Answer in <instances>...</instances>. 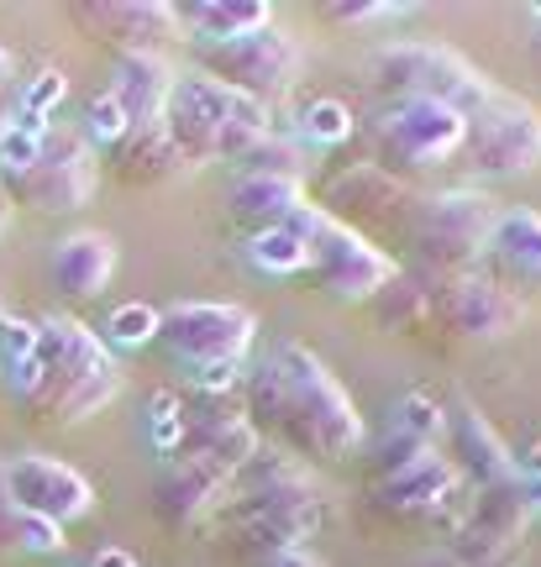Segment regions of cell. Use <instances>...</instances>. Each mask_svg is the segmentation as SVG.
Here are the masks:
<instances>
[{
  "label": "cell",
  "mask_w": 541,
  "mask_h": 567,
  "mask_svg": "<svg viewBox=\"0 0 541 567\" xmlns=\"http://www.w3.org/2000/svg\"><path fill=\"white\" fill-rule=\"evenodd\" d=\"M6 132H11V116H6V111H0V137H6Z\"/></svg>",
  "instance_id": "48"
},
{
  "label": "cell",
  "mask_w": 541,
  "mask_h": 567,
  "mask_svg": "<svg viewBox=\"0 0 541 567\" xmlns=\"http://www.w3.org/2000/svg\"><path fill=\"white\" fill-rule=\"evenodd\" d=\"M105 326H111V342L116 347H142V342H153V337H159V310H153V305H142V300L116 305Z\"/></svg>",
  "instance_id": "33"
},
{
  "label": "cell",
  "mask_w": 541,
  "mask_h": 567,
  "mask_svg": "<svg viewBox=\"0 0 541 567\" xmlns=\"http://www.w3.org/2000/svg\"><path fill=\"white\" fill-rule=\"evenodd\" d=\"M242 174H263V179H289V184H300V174H305V158H300V147L295 142H284V137H268L242 158Z\"/></svg>",
  "instance_id": "30"
},
{
  "label": "cell",
  "mask_w": 541,
  "mask_h": 567,
  "mask_svg": "<svg viewBox=\"0 0 541 567\" xmlns=\"http://www.w3.org/2000/svg\"><path fill=\"white\" fill-rule=\"evenodd\" d=\"M247 252H253V264L263 268V274H305L310 268V252H305L289 231H258L253 243H247Z\"/></svg>",
  "instance_id": "32"
},
{
  "label": "cell",
  "mask_w": 541,
  "mask_h": 567,
  "mask_svg": "<svg viewBox=\"0 0 541 567\" xmlns=\"http://www.w3.org/2000/svg\"><path fill=\"white\" fill-rule=\"evenodd\" d=\"M462 488L458 467L447 463V452H421L416 463H405L400 473H389V478H379V505L389 509V515H421V520H437V509L452 499Z\"/></svg>",
  "instance_id": "21"
},
{
  "label": "cell",
  "mask_w": 541,
  "mask_h": 567,
  "mask_svg": "<svg viewBox=\"0 0 541 567\" xmlns=\"http://www.w3.org/2000/svg\"><path fill=\"white\" fill-rule=\"evenodd\" d=\"M468 163L483 179H516L541 163V111L521 95L494 90L489 101L468 116Z\"/></svg>",
  "instance_id": "8"
},
{
  "label": "cell",
  "mask_w": 541,
  "mask_h": 567,
  "mask_svg": "<svg viewBox=\"0 0 541 567\" xmlns=\"http://www.w3.org/2000/svg\"><path fill=\"white\" fill-rule=\"evenodd\" d=\"M0 321H6V300H0Z\"/></svg>",
  "instance_id": "49"
},
{
  "label": "cell",
  "mask_w": 541,
  "mask_h": 567,
  "mask_svg": "<svg viewBox=\"0 0 541 567\" xmlns=\"http://www.w3.org/2000/svg\"><path fill=\"white\" fill-rule=\"evenodd\" d=\"M253 567H326L321 557H310V551H279V557H263V563H253Z\"/></svg>",
  "instance_id": "41"
},
{
  "label": "cell",
  "mask_w": 541,
  "mask_h": 567,
  "mask_svg": "<svg viewBox=\"0 0 541 567\" xmlns=\"http://www.w3.org/2000/svg\"><path fill=\"white\" fill-rule=\"evenodd\" d=\"M180 84V69L163 59V53H116V69H111V95L126 111L132 132L142 126H163V111H169V95Z\"/></svg>",
  "instance_id": "19"
},
{
  "label": "cell",
  "mask_w": 541,
  "mask_h": 567,
  "mask_svg": "<svg viewBox=\"0 0 541 567\" xmlns=\"http://www.w3.org/2000/svg\"><path fill=\"white\" fill-rule=\"evenodd\" d=\"M63 90H69V80H63V74H42V80L32 84L27 95H21V111H32V116H48V111L63 101Z\"/></svg>",
  "instance_id": "39"
},
{
  "label": "cell",
  "mask_w": 541,
  "mask_h": 567,
  "mask_svg": "<svg viewBox=\"0 0 541 567\" xmlns=\"http://www.w3.org/2000/svg\"><path fill=\"white\" fill-rule=\"evenodd\" d=\"M247 421L300 463H341L363 446V415L305 342H279L247 373Z\"/></svg>",
  "instance_id": "1"
},
{
  "label": "cell",
  "mask_w": 541,
  "mask_h": 567,
  "mask_svg": "<svg viewBox=\"0 0 541 567\" xmlns=\"http://www.w3.org/2000/svg\"><path fill=\"white\" fill-rule=\"evenodd\" d=\"M300 137L310 147H341L353 137V111L341 101H310L300 111Z\"/></svg>",
  "instance_id": "31"
},
{
  "label": "cell",
  "mask_w": 541,
  "mask_h": 567,
  "mask_svg": "<svg viewBox=\"0 0 541 567\" xmlns=\"http://www.w3.org/2000/svg\"><path fill=\"white\" fill-rule=\"evenodd\" d=\"M0 484H6V499L38 520H53V526H69L90 515L95 505V488L80 467L53 463V457H6L0 463Z\"/></svg>",
  "instance_id": "13"
},
{
  "label": "cell",
  "mask_w": 541,
  "mask_h": 567,
  "mask_svg": "<svg viewBox=\"0 0 541 567\" xmlns=\"http://www.w3.org/2000/svg\"><path fill=\"white\" fill-rule=\"evenodd\" d=\"M111 174L132 189H163L190 174V163L180 158L174 137L163 126H142V132H126V137L111 147Z\"/></svg>",
  "instance_id": "22"
},
{
  "label": "cell",
  "mask_w": 541,
  "mask_h": 567,
  "mask_svg": "<svg viewBox=\"0 0 541 567\" xmlns=\"http://www.w3.org/2000/svg\"><path fill=\"white\" fill-rule=\"evenodd\" d=\"M462 567H521V551H500V557H483V563H462Z\"/></svg>",
  "instance_id": "45"
},
{
  "label": "cell",
  "mask_w": 541,
  "mask_h": 567,
  "mask_svg": "<svg viewBox=\"0 0 541 567\" xmlns=\"http://www.w3.org/2000/svg\"><path fill=\"white\" fill-rule=\"evenodd\" d=\"M525 21H531V42H537V59H541V6H537V11H531Z\"/></svg>",
  "instance_id": "46"
},
{
  "label": "cell",
  "mask_w": 541,
  "mask_h": 567,
  "mask_svg": "<svg viewBox=\"0 0 541 567\" xmlns=\"http://www.w3.org/2000/svg\"><path fill=\"white\" fill-rule=\"evenodd\" d=\"M42 142H48V137H42ZM42 142H38V137H27V132H17V126H11V132L0 137V168H6V179L27 174V168H32V163L42 158Z\"/></svg>",
  "instance_id": "38"
},
{
  "label": "cell",
  "mask_w": 541,
  "mask_h": 567,
  "mask_svg": "<svg viewBox=\"0 0 541 567\" xmlns=\"http://www.w3.org/2000/svg\"><path fill=\"white\" fill-rule=\"evenodd\" d=\"M95 179H101V168L90 158V147L80 137H53L42 142V158L17 174V179H6V200H21L42 210V216H69V210H84L90 195H95Z\"/></svg>",
  "instance_id": "12"
},
{
  "label": "cell",
  "mask_w": 541,
  "mask_h": 567,
  "mask_svg": "<svg viewBox=\"0 0 541 567\" xmlns=\"http://www.w3.org/2000/svg\"><path fill=\"white\" fill-rule=\"evenodd\" d=\"M384 425H395V431H405V436H416V442H426V446H437L441 425H447V410H441L437 394L410 389V394H400V400L389 405V421H384Z\"/></svg>",
  "instance_id": "29"
},
{
  "label": "cell",
  "mask_w": 541,
  "mask_h": 567,
  "mask_svg": "<svg viewBox=\"0 0 541 567\" xmlns=\"http://www.w3.org/2000/svg\"><path fill=\"white\" fill-rule=\"evenodd\" d=\"M237 368L242 363H205V368H190V384L201 389V394H226V389H237Z\"/></svg>",
  "instance_id": "40"
},
{
  "label": "cell",
  "mask_w": 541,
  "mask_h": 567,
  "mask_svg": "<svg viewBox=\"0 0 541 567\" xmlns=\"http://www.w3.org/2000/svg\"><path fill=\"white\" fill-rule=\"evenodd\" d=\"M147 431H153V446H159L163 457H174L184 442V410L174 394H159V400H147Z\"/></svg>",
  "instance_id": "35"
},
{
  "label": "cell",
  "mask_w": 541,
  "mask_h": 567,
  "mask_svg": "<svg viewBox=\"0 0 541 567\" xmlns=\"http://www.w3.org/2000/svg\"><path fill=\"white\" fill-rule=\"evenodd\" d=\"M38 363H42V384L21 405V415H32L38 425H53V431L84 425L90 415H101L126 384L111 347L74 316L38 321Z\"/></svg>",
  "instance_id": "2"
},
{
  "label": "cell",
  "mask_w": 541,
  "mask_h": 567,
  "mask_svg": "<svg viewBox=\"0 0 541 567\" xmlns=\"http://www.w3.org/2000/svg\"><path fill=\"white\" fill-rule=\"evenodd\" d=\"M84 132L101 142L105 153H111V147H116V142L126 137V132H132V122H126V111L116 105V95H111V90L90 101V111H84Z\"/></svg>",
  "instance_id": "36"
},
{
  "label": "cell",
  "mask_w": 541,
  "mask_h": 567,
  "mask_svg": "<svg viewBox=\"0 0 541 567\" xmlns=\"http://www.w3.org/2000/svg\"><path fill=\"white\" fill-rule=\"evenodd\" d=\"M489 252H494V264L516 284L541 289V210H525V205L500 210L494 237H489Z\"/></svg>",
  "instance_id": "24"
},
{
  "label": "cell",
  "mask_w": 541,
  "mask_h": 567,
  "mask_svg": "<svg viewBox=\"0 0 541 567\" xmlns=\"http://www.w3.org/2000/svg\"><path fill=\"white\" fill-rule=\"evenodd\" d=\"M53 289H59L63 300H101L105 284L116 279L121 268V252H116V237H105V231H69L59 247H53Z\"/></svg>",
  "instance_id": "20"
},
{
  "label": "cell",
  "mask_w": 541,
  "mask_h": 567,
  "mask_svg": "<svg viewBox=\"0 0 541 567\" xmlns=\"http://www.w3.org/2000/svg\"><path fill=\"white\" fill-rule=\"evenodd\" d=\"M90 567H137V557H132V551H121V547H105V551L90 557Z\"/></svg>",
  "instance_id": "43"
},
{
  "label": "cell",
  "mask_w": 541,
  "mask_h": 567,
  "mask_svg": "<svg viewBox=\"0 0 541 567\" xmlns=\"http://www.w3.org/2000/svg\"><path fill=\"white\" fill-rule=\"evenodd\" d=\"M0 80H11V53L0 48Z\"/></svg>",
  "instance_id": "47"
},
{
  "label": "cell",
  "mask_w": 541,
  "mask_h": 567,
  "mask_svg": "<svg viewBox=\"0 0 541 567\" xmlns=\"http://www.w3.org/2000/svg\"><path fill=\"white\" fill-rule=\"evenodd\" d=\"M421 452H431V446L416 442V436H405V431H395V425H384L379 442H374V452H368V463H374L379 478H389V473H400L405 463H416Z\"/></svg>",
  "instance_id": "34"
},
{
  "label": "cell",
  "mask_w": 541,
  "mask_h": 567,
  "mask_svg": "<svg viewBox=\"0 0 541 567\" xmlns=\"http://www.w3.org/2000/svg\"><path fill=\"white\" fill-rule=\"evenodd\" d=\"M326 526H337V494L316 473L263 488H232L216 509V536L253 563L279 557V551H300Z\"/></svg>",
  "instance_id": "3"
},
{
  "label": "cell",
  "mask_w": 541,
  "mask_h": 567,
  "mask_svg": "<svg viewBox=\"0 0 541 567\" xmlns=\"http://www.w3.org/2000/svg\"><path fill=\"white\" fill-rule=\"evenodd\" d=\"M174 11H180V27H190L184 38H201L205 48H226V42L274 27V6L263 0H201V6H174Z\"/></svg>",
  "instance_id": "23"
},
{
  "label": "cell",
  "mask_w": 541,
  "mask_h": 567,
  "mask_svg": "<svg viewBox=\"0 0 541 567\" xmlns=\"http://www.w3.org/2000/svg\"><path fill=\"white\" fill-rule=\"evenodd\" d=\"M410 567H462V563H458V557H452L447 547H441V551H426V557H416Z\"/></svg>",
  "instance_id": "44"
},
{
  "label": "cell",
  "mask_w": 541,
  "mask_h": 567,
  "mask_svg": "<svg viewBox=\"0 0 541 567\" xmlns=\"http://www.w3.org/2000/svg\"><path fill=\"white\" fill-rule=\"evenodd\" d=\"M232 122H268V111L258 101L237 95L232 84L211 80V74H180L174 95H169V111H163V132L174 137L180 158L190 168H205V163H221V132Z\"/></svg>",
  "instance_id": "6"
},
{
  "label": "cell",
  "mask_w": 541,
  "mask_h": 567,
  "mask_svg": "<svg viewBox=\"0 0 541 567\" xmlns=\"http://www.w3.org/2000/svg\"><path fill=\"white\" fill-rule=\"evenodd\" d=\"M300 63H305V48L295 42V32H284L279 21L242 42L205 48V74L221 84H232L247 101H258L263 111L279 105L284 95L300 84Z\"/></svg>",
  "instance_id": "7"
},
{
  "label": "cell",
  "mask_w": 541,
  "mask_h": 567,
  "mask_svg": "<svg viewBox=\"0 0 541 567\" xmlns=\"http://www.w3.org/2000/svg\"><path fill=\"white\" fill-rule=\"evenodd\" d=\"M337 226L358 231V237H379V231H400L405 221H416V195L405 189L400 174H389L379 163H347L321 184L316 200Z\"/></svg>",
  "instance_id": "11"
},
{
  "label": "cell",
  "mask_w": 541,
  "mask_h": 567,
  "mask_svg": "<svg viewBox=\"0 0 541 567\" xmlns=\"http://www.w3.org/2000/svg\"><path fill=\"white\" fill-rule=\"evenodd\" d=\"M510 484H516V494H521L525 515H541V473L537 478H510Z\"/></svg>",
  "instance_id": "42"
},
{
  "label": "cell",
  "mask_w": 541,
  "mask_h": 567,
  "mask_svg": "<svg viewBox=\"0 0 541 567\" xmlns=\"http://www.w3.org/2000/svg\"><path fill=\"white\" fill-rule=\"evenodd\" d=\"M525 316V300L516 284L494 279V274H441L431 279V326H441L458 342H489L516 331Z\"/></svg>",
  "instance_id": "9"
},
{
  "label": "cell",
  "mask_w": 541,
  "mask_h": 567,
  "mask_svg": "<svg viewBox=\"0 0 541 567\" xmlns=\"http://www.w3.org/2000/svg\"><path fill=\"white\" fill-rule=\"evenodd\" d=\"M441 410H447V463L458 467V478L468 488H489V484H510V446H504V436L489 425V415H483L473 400H462V394H452V400H441Z\"/></svg>",
  "instance_id": "17"
},
{
  "label": "cell",
  "mask_w": 541,
  "mask_h": 567,
  "mask_svg": "<svg viewBox=\"0 0 541 567\" xmlns=\"http://www.w3.org/2000/svg\"><path fill=\"white\" fill-rule=\"evenodd\" d=\"M48 557V551H63V526L53 520H38L6 499V484H0V557Z\"/></svg>",
  "instance_id": "28"
},
{
  "label": "cell",
  "mask_w": 541,
  "mask_h": 567,
  "mask_svg": "<svg viewBox=\"0 0 541 567\" xmlns=\"http://www.w3.org/2000/svg\"><path fill=\"white\" fill-rule=\"evenodd\" d=\"M305 274L321 284L326 295H337V300H374L400 268H395V258L379 243H368V237L331 221L321 243L310 247V268Z\"/></svg>",
  "instance_id": "14"
},
{
  "label": "cell",
  "mask_w": 541,
  "mask_h": 567,
  "mask_svg": "<svg viewBox=\"0 0 541 567\" xmlns=\"http://www.w3.org/2000/svg\"><path fill=\"white\" fill-rule=\"evenodd\" d=\"M300 200H305L300 184L263 179V174H242V179L232 184V195H226V210H232L242 226H253V237H258V231L284 226V216H289Z\"/></svg>",
  "instance_id": "25"
},
{
  "label": "cell",
  "mask_w": 541,
  "mask_h": 567,
  "mask_svg": "<svg viewBox=\"0 0 541 567\" xmlns=\"http://www.w3.org/2000/svg\"><path fill=\"white\" fill-rule=\"evenodd\" d=\"M159 342L180 358L184 368L205 363H242L247 347L258 342V316L242 305L216 300H184L159 316Z\"/></svg>",
  "instance_id": "10"
},
{
  "label": "cell",
  "mask_w": 541,
  "mask_h": 567,
  "mask_svg": "<svg viewBox=\"0 0 541 567\" xmlns=\"http://www.w3.org/2000/svg\"><path fill=\"white\" fill-rule=\"evenodd\" d=\"M0 373H6V389L17 394V405H27L38 394V384H42L38 321H17V316L0 321Z\"/></svg>",
  "instance_id": "26"
},
{
  "label": "cell",
  "mask_w": 541,
  "mask_h": 567,
  "mask_svg": "<svg viewBox=\"0 0 541 567\" xmlns=\"http://www.w3.org/2000/svg\"><path fill=\"white\" fill-rule=\"evenodd\" d=\"M226 488H232V478L221 467L201 463V457H180V463H169L163 484L153 488V509L169 530H190L201 526L205 515H216Z\"/></svg>",
  "instance_id": "18"
},
{
  "label": "cell",
  "mask_w": 541,
  "mask_h": 567,
  "mask_svg": "<svg viewBox=\"0 0 541 567\" xmlns=\"http://www.w3.org/2000/svg\"><path fill=\"white\" fill-rule=\"evenodd\" d=\"M374 84L400 95V101L458 105L462 116H473L494 95L489 74H479L458 48H441V42H389V48H379L374 53Z\"/></svg>",
  "instance_id": "4"
},
{
  "label": "cell",
  "mask_w": 541,
  "mask_h": 567,
  "mask_svg": "<svg viewBox=\"0 0 541 567\" xmlns=\"http://www.w3.org/2000/svg\"><path fill=\"white\" fill-rule=\"evenodd\" d=\"M410 11L405 6H389V0H358V6H326V21L331 27H374V21H405Z\"/></svg>",
  "instance_id": "37"
},
{
  "label": "cell",
  "mask_w": 541,
  "mask_h": 567,
  "mask_svg": "<svg viewBox=\"0 0 541 567\" xmlns=\"http://www.w3.org/2000/svg\"><path fill=\"white\" fill-rule=\"evenodd\" d=\"M500 221V205L483 189H441L416 210V247L441 274H473L489 258V237Z\"/></svg>",
  "instance_id": "5"
},
{
  "label": "cell",
  "mask_w": 541,
  "mask_h": 567,
  "mask_svg": "<svg viewBox=\"0 0 541 567\" xmlns=\"http://www.w3.org/2000/svg\"><path fill=\"white\" fill-rule=\"evenodd\" d=\"M374 321H379L384 331H421V326H431V279H421V274H395V279L374 295Z\"/></svg>",
  "instance_id": "27"
},
{
  "label": "cell",
  "mask_w": 541,
  "mask_h": 567,
  "mask_svg": "<svg viewBox=\"0 0 541 567\" xmlns=\"http://www.w3.org/2000/svg\"><path fill=\"white\" fill-rule=\"evenodd\" d=\"M74 21L90 38L111 42L116 53H147V48L159 53V42L184 38L180 11L159 0H84L74 6Z\"/></svg>",
  "instance_id": "16"
},
{
  "label": "cell",
  "mask_w": 541,
  "mask_h": 567,
  "mask_svg": "<svg viewBox=\"0 0 541 567\" xmlns=\"http://www.w3.org/2000/svg\"><path fill=\"white\" fill-rule=\"evenodd\" d=\"M379 142L389 158L426 168V163L452 158L468 142V116L458 105H441V101H395L379 122Z\"/></svg>",
  "instance_id": "15"
}]
</instances>
